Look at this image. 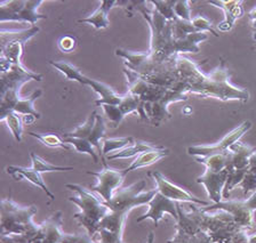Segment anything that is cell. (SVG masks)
Instances as JSON below:
<instances>
[{
	"mask_svg": "<svg viewBox=\"0 0 256 243\" xmlns=\"http://www.w3.org/2000/svg\"><path fill=\"white\" fill-rule=\"evenodd\" d=\"M48 64L55 67L56 70L60 71L62 74H64L68 80H72V81H77L79 83H82V86L87 85V80L88 77H86L85 74L82 73L78 67H76L74 64H71L69 62L62 61V62H54V61H48Z\"/></svg>",
	"mask_w": 256,
	"mask_h": 243,
	"instance_id": "26",
	"label": "cell"
},
{
	"mask_svg": "<svg viewBox=\"0 0 256 243\" xmlns=\"http://www.w3.org/2000/svg\"><path fill=\"white\" fill-rule=\"evenodd\" d=\"M66 187L76 193V197H70L69 201L78 206L80 209V213L74 214V218L86 230L87 234L94 239L98 232L100 223L109 214L110 209L103 200L98 199L86 187L78 184H66Z\"/></svg>",
	"mask_w": 256,
	"mask_h": 243,
	"instance_id": "4",
	"label": "cell"
},
{
	"mask_svg": "<svg viewBox=\"0 0 256 243\" xmlns=\"http://www.w3.org/2000/svg\"><path fill=\"white\" fill-rule=\"evenodd\" d=\"M116 55L124 58L125 69L138 75L154 86L170 89L180 79L178 57L166 62H158L149 53H132L122 48L116 49Z\"/></svg>",
	"mask_w": 256,
	"mask_h": 243,
	"instance_id": "2",
	"label": "cell"
},
{
	"mask_svg": "<svg viewBox=\"0 0 256 243\" xmlns=\"http://www.w3.org/2000/svg\"><path fill=\"white\" fill-rule=\"evenodd\" d=\"M136 9L149 23L151 30V46L149 55L158 62H166L178 56V42L173 35V23L162 16L154 8L150 10L146 2H135Z\"/></svg>",
	"mask_w": 256,
	"mask_h": 243,
	"instance_id": "3",
	"label": "cell"
},
{
	"mask_svg": "<svg viewBox=\"0 0 256 243\" xmlns=\"http://www.w3.org/2000/svg\"><path fill=\"white\" fill-rule=\"evenodd\" d=\"M248 17H250V19L252 27H253L254 30H256V7L250 11V14H248Z\"/></svg>",
	"mask_w": 256,
	"mask_h": 243,
	"instance_id": "47",
	"label": "cell"
},
{
	"mask_svg": "<svg viewBox=\"0 0 256 243\" xmlns=\"http://www.w3.org/2000/svg\"><path fill=\"white\" fill-rule=\"evenodd\" d=\"M6 170H7V174H10L12 177L16 179V181L26 179V181L30 182L31 184L36 185L37 187H39L40 190L44 191L47 197L50 199V201L55 200V195L48 190L47 185L45 184V182H44L42 174H40L39 171L32 168L28 169V168H23V167H18V166H8Z\"/></svg>",
	"mask_w": 256,
	"mask_h": 243,
	"instance_id": "19",
	"label": "cell"
},
{
	"mask_svg": "<svg viewBox=\"0 0 256 243\" xmlns=\"http://www.w3.org/2000/svg\"><path fill=\"white\" fill-rule=\"evenodd\" d=\"M240 187H242L245 199L250 198L252 194L256 192V174L248 171L244 181L240 183Z\"/></svg>",
	"mask_w": 256,
	"mask_h": 243,
	"instance_id": "40",
	"label": "cell"
},
{
	"mask_svg": "<svg viewBox=\"0 0 256 243\" xmlns=\"http://www.w3.org/2000/svg\"><path fill=\"white\" fill-rule=\"evenodd\" d=\"M58 48L61 49L63 53H70V51L74 50L77 46V40L76 38L71 37V35H63V37L60 39L58 42Z\"/></svg>",
	"mask_w": 256,
	"mask_h": 243,
	"instance_id": "42",
	"label": "cell"
},
{
	"mask_svg": "<svg viewBox=\"0 0 256 243\" xmlns=\"http://www.w3.org/2000/svg\"><path fill=\"white\" fill-rule=\"evenodd\" d=\"M228 179V169L221 171H215L206 168L205 174L197 178V183L205 186L208 197L213 203L222 201L223 190Z\"/></svg>",
	"mask_w": 256,
	"mask_h": 243,
	"instance_id": "17",
	"label": "cell"
},
{
	"mask_svg": "<svg viewBox=\"0 0 256 243\" xmlns=\"http://www.w3.org/2000/svg\"><path fill=\"white\" fill-rule=\"evenodd\" d=\"M117 3H118L117 0H103V1H101V3H100L98 8L96 9L90 16L78 19V23H86V24L94 26L96 30L108 29L110 25V21L109 18H108V14H109L110 9L114 8Z\"/></svg>",
	"mask_w": 256,
	"mask_h": 243,
	"instance_id": "22",
	"label": "cell"
},
{
	"mask_svg": "<svg viewBox=\"0 0 256 243\" xmlns=\"http://www.w3.org/2000/svg\"><path fill=\"white\" fill-rule=\"evenodd\" d=\"M31 80L42 81V75L32 72L22 64L12 65L0 58V95L7 91L18 94L24 83Z\"/></svg>",
	"mask_w": 256,
	"mask_h": 243,
	"instance_id": "9",
	"label": "cell"
},
{
	"mask_svg": "<svg viewBox=\"0 0 256 243\" xmlns=\"http://www.w3.org/2000/svg\"><path fill=\"white\" fill-rule=\"evenodd\" d=\"M42 90L38 89V90L34 91V93H32L29 97L18 98L14 104L12 111H13V112H16L20 115H22V117H24V115H34V117L39 119L40 113L37 112V110L34 109V104L36 99L42 96Z\"/></svg>",
	"mask_w": 256,
	"mask_h": 243,
	"instance_id": "27",
	"label": "cell"
},
{
	"mask_svg": "<svg viewBox=\"0 0 256 243\" xmlns=\"http://www.w3.org/2000/svg\"><path fill=\"white\" fill-rule=\"evenodd\" d=\"M64 137H77L87 139L95 147L98 154L101 155L102 160H106V158L102 154L101 146V141L106 138V121H104L102 115H100L96 111H93L90 113L85 123L77 127L71 133L66 134Z\"/></svg>",
	"mask_w": 256,
	"mask_h": 243,
	"instance_id": "11",
	"label": "cell"
},
{
	"mask_svg": "<svg viewBox=\"0 0 256 243\" xmlns=\"http://www.w3.org/2000/svg\"><path fill=\"white\" fill-rule=\"evenodd\" d=\"M0 121L6 122L8 129L10 130L12 135H13L15 141L20 143L22 141V135H23V119L21 115L16 112H8L4 117H0Z\"/></svg>",
	"mask_w": 256,
	"mask_h": 243,
	"instance_id": "31",
	"label": "cell"
},
{
	"mask_svg": "<svg viewBox=\"0 0 256 243\" xmlns=\"http://www.w3.org/2000/svg\"><path fill=\"white\" fill-rule=\"evenodd\" d=\"M30 158L32 161V169L39 171L40 174L42 173H63V171H72L74 168V167H60L54 166L48 163L47 161L44 160L42 158H40L38 154L34 152L30 153Z\"/></svg>",
	"mask_w": 256,
	"mask_h": 243,
	"instance_id": "32",
	"label": "cell"
},
{
	"mask_svg": "<svg viewBox=\"0 0 256 243\" xmlns=\"http://www.w3.org/2000/svg\"><path fill=\"white\" fill-rule=\"evenodd\" d=\"M149 211L143 216L138 217L136 219V222L141 223L146 219H151L152 222L154 223L156 226H158V223L164 218V215L170 214L172 217L178 222V206H176V202L170 200L164 195L157 192V194L152 198V200L149 202Z\"/></svg>",
	"mask_w": 256,
	"mask_h": 243,
	"instance_id": "16",
	"label": "cell"
},
{
	"mask_svg": "<svg viewBox=\"0 0 256 243\" xmlns=\"http://www.w3.org/2000/svg\"><path fill=\"white\" fill-rule=\"evenodd\" d=\"M196 161L206 166V168L215 170V171H221L226 169L228 163H229V151L226 153H220V154H213L208 155V157H197Z\"/></svg>",
	"mask_w": 256,
	"mask_h": 243,
	"instance_id": "30",
	"label": "cell"
},
{
	"mask_svg": "<svg viewBox=\"0 0 256 243\" xmlns=\"http://www.w3.org/2000/svg\"><path fill=\"white\" fill-rule=\"evenodd\" d=\"M212 5H215L218 8L224 10V14H226V18L222 23H220L218 25V29L221 31V32H228L230 31L234 25V22L237 21L238 18L242 17L244 15V8H242V0H212V1H208Z\"/></svg>",
	"mask_w": 256,
	"mask_h": 243,
	"instance_id": "18",
	"label": "cell"
},
{
	"mask_svg": "<svg viewBox=\"0 0 256 243\" xmlns=\"http://www.w3.org/2000/svg\"><path fill=\"white\" fill-rule=\"evenodd\" d=\"M174 11L176 17L184 19V21H192L190 1H188V0H176Z\"/></svg>",
	"mask_w": 256,
	"mask_h": 243,
	"instance_id": "39",
	"label": "cell"
},
{
	"mask_svg": "<svg viewBox=\"0 0 256 243\" xmlns=\"http://www.w3.org/2000/svg\"><path fill=\"white\" fill-rule=\"evenodd\" d=\"M125 215L114 213V211H109V214L104 217L101 223H100V230L106 231V232L110 233L114 235V237L122 240V231H124V225H125L126 221Z\"/></svg>",
	"mask_w": 256,
	"mask_h": 243,
	"instance_id": "25",
	"label": "cell"
},
{
	"mask_svg": "<svg viewBox=\"0 0 256 243\" xmlns=\"http://www.w3.org/2000/svg\"><path fill=\"white\" fill-rule=\"evenodd\" d=\"M63 216L62 211H56L55 214L42 223V243H62L64 233L62 231Z\"/></svg>",
	"mask_w": 256,
	"mask_h": 243,
	"instance_id": "20",
	"label": "cell"
},
{
	"mask_svg": "<svg viewBox=\"0 0 256 243\" xmlns=\"http://www.w3.org/2000/svg\"><path fill=\"white\" fill-rule=\"evenodd\" d=\"M42 2L44 0H2L0 1V22L29 23L34 26L39 19L47 18L46 15L37 11Z\"/></svg>",
	"mask_w": 256,
	"mask_h": 243,
	"instance_id": "7",
	"label": "cell"
},
{
	"mask_svg": "<svg viewBox=\"0 0 256 243\" xmlns=\"http://www.w3.org/2000/svg\"><path fill=\"white\" fill-rule=\"evenodd\" d=\"M167 243H191V237L182 232L181 230L176 229V234L174 235V238Z\"/></svg>",
	"mask_w": 256,
	"mask_h": 243,
	"instance_id": "43",
	"label": "cell"
},
{
	"mask_svg": "<svg viewBox=\"0 0 256 243\" xmlns=\"http://www.w3.org/2000/svg\"><path fill=\"white\" fill-rule=\"evenodd\" d=\"M101 107L104 111V114H106L108 121L111 125H114V128H117L126 117L118 105H102Z\"/></svg>",
	"mask_w": 256,
	"mask_h": 243,
	"instance_id": "37",
	"label": "cell"
},
{
	"mask_svg": "<svg viewBox=\"0 0 256 243\" xmlns=\"http://www.w3.org/2000/svg\"><path fill=\"white\" fill-rule=\"evenodd\" d=\"M146 185V182L144 179H141V181H138L133 185L118 190L109 202L104 203L111 211L127 216L130 213V210L136 208V207L149 205L152 198L157 194V189L143 192Z\"/></svg>",
	"mask_w": 256,
	"mask_h": 243,
	"instance_id": "6",
	"label": "cell"
},
{
	"mask_svg": "<svg viewBox=\"0 0 256 243\" xmlns=\"http://www.w3.org/2000/svg\"><path fill=\"white\" fill-rule=\"evenodd\" d=\"M134 137H120V138H104L102 141V154L103 157L110 155L116 151H122L126 147L135 144Z\"/></svg>",
	"mask_w": 256,
	"mask_h": 243,
	"instance_id": "29",
	"label": "cell"
},
{
	"mask_svg": "<svg viewBox=\"0 0 256 243\" xmlns=\"http://www.w3.org/2000/svg\"><path fill=\"white\" fill-rule=\"evenodd\" d=\"M252 128V122L245 121L242 125L238 126L237 128L231 130L226 137H223L218 143L214 145H194L188 147V154L194 155V157H208V155L226 153L229 151L230 146L234 145V143L239 142V139L246 134L248 130Z\"/></svg>",
	"mask_w": 256,
	"mask_h": 243,
	"instance_id": "12",
	"label": "cell"
},
{
	"mask_svg": "<svg viewBox=\"0 0 256 243\" xmlns=\"http://www.w3.org/2000/svg\"><path fill=\"white\" fill-rule=\"evenodd\" d=\"M256 151L253 147L237 142L229 149V163L228 167L238 170H250V158Z\"/></svg>",
	"mask_w": 256,
	"mask_h": 243,
	"instance_id": "21",
	"label": "cell"
},
{
	"mask_svg": "<svg viewBox=\"0 0 256 243\" xmlns=\"http://www.w3.org/2000/svg\"><path fill=\"white\" fill-rule=\"evenodd\" d=\"M250 171L256 174V151L250 158Z\"/></svg>",
	"mask_w": 256,
	"mask_h": 243,
	"instance_id": "46",
	"label": "cell"
},
{
	"mask_svg": "<svg viewBox=\"0 0 256 243\" xmlns=\"http://www.w3.org/2000/svg\"><path fill=\"white\" fill-rule=\"evenodd\" d=\"M146 243H154V233H152V232L149 234V237H148Z\"/></svg>",
	"mask_w": 256,
	"mask_h": 243,
	"instance_id": "49",
	"label": "cell"
},
{
	"mask_svg": "<svg viewBox=\"0 0 256 243\" xmlns=\"http://www.w3.org/2000/svg\"><path fill=\"white\" fill-rule=\"evenodd\" d=\"M191 243H215L212 238L204 231H200L194 237L191 238Z\"/></svg>",
	"mask_w": 256,
	"mask_h": 243,
	"instance_id": "44",
	"label": "cell"
},
{
	"mask_svg": "<svg viewBox=\"0 0 256 243\" xmlns=\"http://www.w3.org/2000/svg\"><path fill=\"white\" fill-rule=\"evenodd\" d=\"M40 29L38 26H30L24 30H5L0 31V48L2 56L12 65L21 64V57L23 55L24 45L28 40L37 35Z\"/></svg>",
	"mask_w": 256,
	"mask_h": 243,
	"instance_id": "8",
	"label": "cell"
},
{
	"mask_svg": "<svg viewBox=\"0 0 256 243\" xmlns=\"http://www.w3.org/2000/svg\"><path fill=\"white\" fill-rule=\"evenodd\" d=\"M31 137L37 138L40 143L48 147H61L66 151H70V145L64 142V139L60 138V136L55 134H36V133H29Z\"/></svg>",
	"mask_w": 256,
	"mask_h": 243,
	"instance_id": "34",
	"label": "cell"
},
{
	"mask_svg": "<svg viewBox=\"0 0 256 243\" xmlns=\"http://www.w3.org/2000/svg\"><path fill=\"white\" fill-rule=\"evenodd\" d=\"M172 23H173V35L175 40H180V39L186 37L188 34L198 33L192 25L191 21H184V19L175 17Z\"/></svg>",
	"mask_w": 256,
	"mask_h": 243,
	"instance_id": "35",
	"label": "cell"
},
{
	"mask_svg": "<svg viewBox=\"0 0 256 243\" xmlns=\"http://www.w3.org/2000/svg\"><path fill=\"white\" fill-rule=\"evenodd\" d=\"M149 176L154 178V182L157 183L158 192L162 193L164 197L170 199V200H173L175 202H190L204 207L210 205V202L200 200V199L196 198L194 195H192L191 193L188 192V191L182 189V187L173 184V183L168 181V179L164 176L162 173H159V171L149 173Z\"/></svg>",
	"mask_w": 256,
	"mask_h": 243,
	"instance_id": "15",
	"label": "cell"
},
{
	"mask_svg": "<svg viewBox=\"0 0 256 243\" xmlns=\"http://www.w3.org/2000/svg\"><path fill=\"white\" fill-rule=\"evenodd\" d=\"M62 243H98L88 234H64Z\"/></svg>",
	"mask_w": 256,
	"mask_h": 243,
	"instance_id": "41",
	"label": "cell"
},
{
	"mask_svg": "<svg viewBox=\"0 0 256 243\" xmlns=\"http://www.w3.org/2000/svg\"><path fill=\"white\" fill-rule=\"evenodd\" d=\"M2 235H22L39 231L42 225L34 224L37 207H21L10 198L2 200Z\"/></svg>",
	"mask_w": 256,
	"mask_h": 243,
	"instance_id": "5",
	"label": "cell"
},
{
	"mask_svg": "<svg viewBox=\"0 0 256 243\" xmlns=\"http://www.w3.org/2000/svg\"><path fill=\"white\" fill-rule=\"evenodd\" d=\"M175 1L176 0H165V1H164V0H152L150 2L154 5V8L157 10L162 16L168 19V21H173L176 17L174 11Z\"/></svg>",
	"mask_w": 256,
	"mask_h": 243,
	"instance_id": "36",
	"label": "cell"
},
{
	"mask_svg": "<svg viewBox=\"0 0 256 243\" xmlns=\"http://www.w3.org/2000/svg\"><path fill=\"white\" fill-rule=\"evenodd\" d=\"M191 22H192V25H194V27L198 33H204L205 31H207V32H210L212 34L215 35V37H218V35H220L214 30L212 22L205 16H202V15H200V16L194 17V18H192Z\"/></svg>",
	"mask_w": 256,
	"mask_h": 243,
	"instance_id": "38",
	"label": "cell"
},
{
	"mask_svg": "<svg viewBox=\"0 0 256 243\" xmlns=\"http://www.w3.org/2000/svg\"><path fill=\"white\" fill-rule=\"evenodd\" d=\"M242 205L244 206V208L250 211V213L256 211V192L252 194L248 199H245V200L242 201Z\"/></svg>",
	"mask_w": 256,
	"mask_h": 243,
	"instance_id": "45",
	"label": "cell"
},
{
	"mask_svg": "<svg viewBox=\"0 0 256 243\" xmlns=\"http://www.w3.org/2000/svg\"><path fill=\"white\" fill-rule=\"evenodd\" d=\"M220 65L205 74L200 70L199 64L183 55L178 57V71L182 80L186 83L190 94L202 97H215L226 101H248V91L232 85L230 72L226 67V61L220 59Z\"/></svg>",
	"mask_w": 256,
	"mask_h": 243,
	"instance_id": "1",
	"label": "cell"
},
{
	"mask_svg": "<svg viewBox=\"0 0 256 243\" xmlns=\"http://www.w3.org/2000/svg\"><path fill=\"white\" fill-rule=\"evenodd\" d=\"M188 99V95L180 93L175 89H167L164 96L154 102V104L148 106L146 111L148 117H149L150 123L154 126H160L164 121L170 120L173 115L168 111V105L172 103L183 102Z\"/></svg>",
	"mask_w": 256,
	"mask_h": 243,
	"instance_id": "14",
	"label": "cell"
},
{
	"mask_svg": "<svg viewBox=\"0 0 256 243\" xmlns=\"http://www.w3.org/2000/svg\"><path fill=\"white\" fill-rule=\"evenodd\" d=\"M124 74L126 75L127 82H128V93L134 95V96L138 97L141 101L146 104V109L158 99L164 96L166 93L167 88H162V87L154 86L151 83L143 80L138 75L130 72V70H124Z\"/></svg>",
	"mask_w": 256,
	"mask_h": 243,
	"instance_id": "13",
	"label": "cell"
},
{
	"mask_svg": "<svg viewBox=\"0 0 256 243\" xmlns=\"http://www.w3.org/2000/svg\"><path fill=\"white\" fill-rule=\"evenodd\" d=\"M104 168L98 171V173H93V171H87L88 175H92L96 178L98 183L92 187V191H94L100 197L102 198L104 202H109L114 194L120 190L127 174L125 170H118L108 167L106 161L103 162Z\"/></svg>",
	"mask_w": 256,
	"mask_h": 243,
	"instance_id": "10",
	"label": "cell"
},
{
	"mask_svg": "<svg viewBox=\"0 0 256 243\" xmlns=\"http://www.w3.org/2000/svg\"><path fill=\"white\" fill-rule=\"evenodd\" d=\"M248 243H256V234L250 235V242Z\"/></svg>",
	"mask_w": 256,
	"mask_h": 243,
	"instance_id": "50",
	"label": "cell"
},
{
	"mask_svg": "<svg viewBox=\"0 0 256 243\" xmlns=\"http://www.w3.org/2000/svg\"><path fill=\"white\" fill-rule=\"evenodd\" d=\"M154 149H156V146H154V145H150V144H148V143H144V142L136 141L135 144L128 146V147H126V149L119 151V152L106 155V160L114 161V160H118V159H128V158L135 157V155H140L141 153L148 152V151H151Z\"/></svg>",
	"mask_w": 256,
	"mask_h": 243,
	"instance_id": "28",
	"label": "cell"
},
{
	"mask_svg": "<svg viewBox=\"0 0 256 243\" xmlns=\"http://www.w3.org/2000/svg\"><path fill=\"white\" fill-rule=\"evenodd\" d=\"M63 139L66 144L74 146V150L77 151L78 153L90 155L95 163L98 162V155L96 154V151H95L96 149L87 141V139L77 138V137H64Z\"/></svg>",
	"mask_w": 256,
	"mask_h": 243,
	"instance_id": "33",
	"label": "cell"
},
{
	"mask_svg": "<svg viewBox=\"0 0 256 243\" xmlns=\"http://www.w3.org/2000/svg\"><path fill=\"white\" fill-rule=\"evenodd\" d=\"M22 119H23L24 125H28V126L32 125V123H34V121L37 120V118L34 117V115H24V117H22Z\"/></svg>",
	"mask_w": 256,
	"mask_h": 243,
	"instance_id": "48",
	"label": "cell"
},
{
	"mask_svg": "<svg viewBox=\"0 0 256 243\" xmlns=\"http://www.w3.org/2000/svg\"><path fill=\"white\" fill-rule=\"evenodd\" d=\"M86 86L90 87L100 96V98L95 101V104L100 107L102 105H119L120 102H122V96L118 95L111 87L106 85V83L88 78Z\"/></svg>",
	"mask_w": 256,
	"mask_h": 243,
	"instance_id": "23",
	"label": "cell"
},
{
	"mask_svg": "<svg viewBox=\"0 0 256 243\" xmlns=\"http://www.w3.org/2000/svg\"><path fill=\"white\" fill-rule=\"evenodd\" d=\"M168 154H170V151L165 149V147H156L154 150L148 151V152L138 155L135 160L130 163V166L124 170H125L126 174H128L133 170L144 168V167H149L154 165V163L158 162L159 160H162V158L167 157Z\"/></svg>",
	"mask_w": 256,
	"mask_h": 243,
	"instance_id": "24",
	"label": "cell"
}]
</instances>
